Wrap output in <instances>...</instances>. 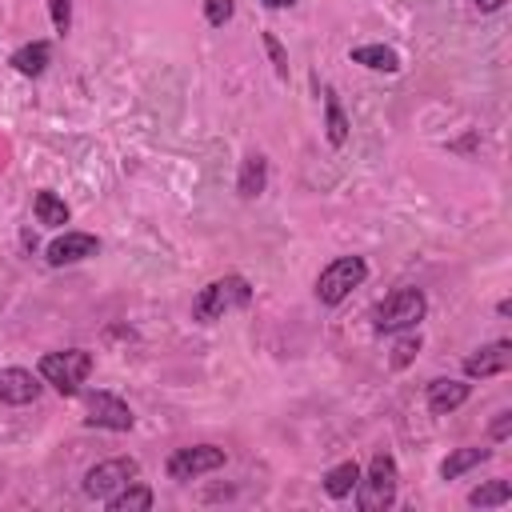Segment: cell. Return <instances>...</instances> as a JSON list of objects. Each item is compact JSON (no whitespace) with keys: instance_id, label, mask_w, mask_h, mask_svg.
I'll use <instances>...</instances> for the list:
<instances>
[{"instance_id":"obj_14","label":"cell","mask_w":512,"mask_h":512,"mask_svg":"<svg viewBox=\"0 0 512 512\" xmlns=\"http://www.w3.org/2000/svg\"><path fill=\"white\" fill-rule=\"evenodd\" d=\"M152 488L148 484H140V480H128L120 492H112L108 500H104V508L108 512H148L152 508Z\"/></svg>"},{"instance_id":"obj_23","label":"cell","mask_w":512,"mask_h":512,"mask_svg":"<svg viewBox=\"0 0 512 512\" xmlns=\"http://www.w3.org/2000/svg\"><path fill=\"white\" fill-rule=\"evenodd\" d=\"M416 352H420V336L408 328V336H404V340H396V348H392V368L412 364V360H416Z\"/></svg>"},{"instance_id":"obj_4","label":"cell","mask_w":512,"mask_h":512,"mask_svg":"<svg viewBox=\"0 0 512 512\" xmlns=\"http://www.w3.org/2000/svg\"><path fill=\"white\" fill-rule=\"evenodd\" d=\"M92 372V352L84 348H64V352H44L40 356V380L52 384L60 396H76L80 384Z\"/></svg>"},{"instance_id":"obj_3","label":"cell","mask_w":512,"mask_h":512,"mask_svg":"<svg viewBox=\"0 0 512 512\" xmlns=\"http://www.w3.org/2000/svg\"><path fill=\"white\" fill-rule=\"evenodd\" d=\"M424 312H428V296L420 288H396L372 308V328L376 332H408L424 320Z\"/></svg>"},{"instance_id":"obj_28","label":"cell","mask_w":512,"mask_h":512,"mask_svg":"<svg viewBox=\"0 0 512 512\" xmlns=\"http://www.w3.org/2000/svg\"><path fill=\"white\" fill-rule=\"evenodd\" d=\"M260 4H264V8H292L296 0H260Z\"/></svg>"},{"instance_id":"obj_26","label":"cell","mask_w":512,"mask_h":512,"mask_svg":"<svg viewBox=\"0 0 512 512\" xmlns=\"http://www.w3.org/2000/svg\"><path fill=\"white\" fill-rule=\"evenodd\" d=\"M512 436V408H500L492 420V440H508Z\"/></svg>"},{"instance_id":"obj_5","label":"cell","mask_w":512,"mask_h":512,"mask_svg":"<svg viewBox=\"0 0 512 512\" xmlns=\"http://www.w3.org/2000/svg\"><path fill=\"white\" fill-rule=\"evenodd\" d=\"M364 276H368L364 256H336V260H332L328 268H320V276H316V300L328 304V308H336L340 300H348L352 288L364 284Z\"/></svg>"},{"instance_id":"obj_17","label":"cell","mask_w":512,"mask_h":512,"mask_svg":"<svg viewBox=\"0 0 512 512\" xmlns=\"http://www.w3.org/2000/svg\"><path fill=\"white\" fill-rule=\"evenodd\" d=\"M348 116H344V108H340V96L332 92V88H324V136H328V144L332 148H340L344 140H348Z\"/></svg>"},{"instance_id":"obj_21","label":"cell","mask_w":512,"mask_h":512,"mask_svg":"<svg viewBox=\"0 0 512 512\" xmlns=\"http://www.w3.org/2000/svg\"><path fill=\"white\" fill-rule=\"evenodd\" d=\"M508 500H512V484L508 480H488V484H480V488L468 492V504L472 508H500Z\"/></svg>"},{"instance_id":"obj_11","label":"cell","mask_w":512,"mask_h":512,"mask_svg":"<svg viewBox=\"0 0 512 512\" xmlns=\"http://www.w3.org/2000/svg\"><path fill=\"white\" fill-rule=\"evenodd\" d=\"M40 392L44 384L28 368H0V404H36Z\"/></svg>"},{"instance_id":"obj_13","label":"cell","mask_w":512,"mask_h":512,"mask_svg":"<svg viewBox=\"0 0 512 512\" xmlns=\"http://www.w3.org/2000/svg\"><path fill=\"white\" fill-rule=\"evenodd\" d=\"M268 188V156L264 152H248L240 160V176H236V192L244 200H256Z\"/></svg>"},{"instance_id":"obj_12","label":"cell","mask_w":512,"mask_h":512,"mask_svg":"<svg viewBox=\"0 0 512 512\" xmlns=\"http://www.w3.org/2000/svg\"><path fill=\"white\" fill-rule=\"evenodd\" d=\"M428 412H436V416H448V412H456L468 396H472V384H464V380H448V376H436L432 384H428Z\"/></svg>"},{"instance_id":"obj_18","label":"cell","mask_w":512,"mask_h":512,"mask_svg":"<svg viewBox=\"0 0 512 512\" xmlns=\"http://www.w3.org/2000/svg\"><path fill=\"white\" fill-rule=\"evenodd\" d=\"M32 212H36V220L48 224V228H64V224L72 220L68 204H64L56 192H48V188H40V192L32 196Z\"/></svg>"},{"instance_id":"obj_24","label":"cell","mask_w":512,"mask_h":512,"mask_svg":"<svg viewBox=\"0 0 512 512\" xmlns=\"http://www.w3.org/2000/svg\"><path fill=\"white\" fill-rule=\"evenodd\" d=\"M232 12H236L232 0H204V16H208L212 28H224V24L232 20Z\"/></svg>"},{"instance_id":"obj_1","label":"cell","mask_w":512,"mask_h":512,"mask_svg":"<svg viewBox=\"0 0 512 512\" xmlns=\"http://www.w3.org/2000/svg\"><path fill=\"white\" fill-rule=\"evenodd\" d=\"M396 484H400L396 460L388 452H372L368 468L356 480V504H360V512H388L396 504Z\"/></svg>"},{"instance_id":"obj_25","label":"cell","mask_w":512,"mask_h":512,"mask_svg":"<svg viewBox=\"0 0 512 512\" xmlns=\"http://www.w3.org/2000/svg\"><path fill=\"white\" fill-rule=\"evenodd\" d=\"M48 16H52V28L64 36L72 28V0H48Z\"/></svg>"},{"instance_id":"obj_22","label":"cell","mask_w":512,"mask_h":512,"mask_svg":"<svg viewBox=\"0 0 512 512\" xmlns=\"http://www.w3.org/2000/svg\"><path fill=\"white\" fill-rule=\"evenodd\" d=\"M260 40H264V52H268V60H272L276 76H280V80H288V52H284V44L276 40V32H264Z\"/></svg>"},{"instance_id":"obj_6","label":"cell","mask_w":512,"mask_h":512,"mask_svg":"<svg viewBox=\"0 0 512 512\" xmlns=\"http://www.w3.org/2000/svg\"><path fill=\"white\" fill-rule=\"evenodd\" d=\"M140 476V464L132 460V456H112V460H100V464H92L88 472H84V496H92V500H108L112 492H120L128 480H136Z\"/></svg>"},{"instance_id":"obj_7","label":"cell","mask_w":512,"mask_h":512,"mask_svg":"<svg viewBox=\"0 0 512 512\" xmlns=\"http://www.w3.org/2000/svg\"><path fill=\"white\" fill-rule=\"evenodd\" d=\"M224 460H228L224 448H216V444H192V448H176V452L168 456L164 472H168V480L184 484V480H196V476H204V472L224 468Z\"/></svg>"},{"instance_id":"obj_27","label":"cell","mask_w":512,"mask_h":512,"mask_svg":"<svg viewBox=\"0 0 512 512\" xmlns=\"http://www.w3.org/2000/svg\"><path fill=\"white\" fill-rule=\"evenodd\" d=\"M472 8L488 16V12H500V8H504V0H472Z\"/></svg>"},{"instance_id":"obj_19","label":"cell","mask_w":512,"mask_h":512,"mask_svg":"<svg viewBox=\"0 0 512 512\" xmlns=\"http://www.w3.org/2000/svg\"><path fill=\"white\" fill-rule=\"evenodd\" d=\"M356 480H360V464H356V460H340L336 468L324 472V492H328L332 500H344V496L356 492Z\"/></svg>"},{"instance_id":"obj_20","label":"cell","mask_w":512,"mask_h":512,"mask_svg":"<svg viewBox=\"0 0 512 512\" xmlns=\"http://www.w3.org/2000/svg\"><path fill=\"white\" fill-rule=\"evenodd\" d=\"M488 456H492V448H456V452H448V456H444L440 476H444V480H456V476H464L468 468L484 464Z\"/></svg>"},{"instance_id":"obj_15","label":"cell","mask_w":512,"mask_h":512,"mask_svg":"<svg viewBox=\"0 0 512 512\" xmlns=\"http://www.w3.org/2000/svg\"><path fill=\"white\" fill-rule=\"evenodd\" d=\"M48 60H52V44L48 40H32V44H24V48L12 52V68L20 76H40L48 68Z\"/></svg>"},{"instance_id":"obj_9","label":"cell","mask_w":512,"mask_h":512,"mask_svg":"<svg viewBox=\"0 0 512 512\" xmlns=\"http://www.w3.org/2000/svg\"><path fill=\"white\" fill-rule=\"evenodd\" d=\"M100 252V240L92 236V232H64V236H56L48 248H44V260L52 264V268H64V264H80V260H88V256H96Z\"/></svg>"},{"instance_id":"obj_10","label":"cell","mask_w":512,"mask_h":512,"mask_svg":"<svg viewBox=\"0 0 512 512\" xmlns=\"http://www.w3.org/2000/svg\"><path fill=\"white\" fill-rule=\"evenodd\" d=\"M512 368V340H492L476 352L464 356V376L472 380H484V376H500Z\"/></svg>"},{"instance_id":"obj_2","label":"cell","mask_w":512,"mask_h":512,"mask_svg":"<svg viewBox=\"0 0 512 512\" xmlns=\"http://www.w3.org/2000/svg\"><path fill=\"white\" fill-rule=\"evenodd\" d=\"M248 304H252V284L232 272V276H220V280H212V284H204V288L196 292V300H192V320L212 324V320H220L224 312L248 308Z\"/></svg>"},{"instance_id":"obj_16","label":"cell","mask_w":512,"mask_h":512,"mask_svg":"<svg viewBox=\"0 0 512 512\" xmlns=\"http://www.w3.org/2000/svg\"><path fill=\"white\" fill-rule=\"evenodd\" d=\"M352 64H364L372 72H400V56L388 44H356L352 48Z\"/></svg>"},{"instance_id":"obj_8","label":"cell","mask_w":512,"mask_h":512,"mask_svg":"<svg viewBox=\"0 0 512 512\" xmlns=\"http://www.w3.org/2000/svg\"><path fill=\"white\" fill-rule=\"evenodd\" d=\"M84 408H88V416H84V424L88 428H108V432H128L132 424H136V416H132V408L120 400V396H112V392H88V400H84Z\"/></svg>"}]
</instances>
